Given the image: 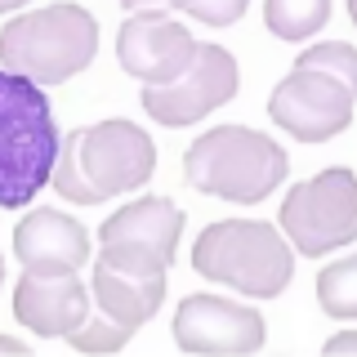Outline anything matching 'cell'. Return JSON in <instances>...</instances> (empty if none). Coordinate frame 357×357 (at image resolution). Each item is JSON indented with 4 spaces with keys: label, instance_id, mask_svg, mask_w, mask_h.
<instances>
[{
    "label": "cell",
    "instance_id": "obj_20",
    "mask_svg": "<svg viewBox=\"0 0 357 357\" xmlns=\"http://www.w3.org/2000/svg\"><path fill=\"white\" fill-rule=\"evenodd\" d=\"M326 353H331V357H340V353H357V331L331 335V340H326Z\"/></svg>",
    "mask_w": 357,
    "mask_h": 357
},
{
    "label": "cell",
    "instance_id": "obj_7",
    "mask_svg": "<svg viewBox=\"0 0 357 357\" xmlns=\"http://www.w3.org/2000/svg\"><path fill=\"white\" fill-rule=\"evenodd\" d=\"M183 219L188 215L170 197L130 201L116 215H107L103 228H98V241H103L98 259L130 268V273H161L165 277V268L174 264V250H178Z\"/></svg>",
    "mask_w": 357,
    "mask_h": 357
},
{
    "label": "cell",
    "instance_id": "obj_3",
    "mask_svg": "<svg viewBox=\"0 0 357 357\" xmlns=\"http://www.w3.org/2000/svg\"><path fill=\"white\" fill-rule=\"evenodd\" d=\"M286 170L290 156L282 143L245 126H215L183 152V183L237 206H255L268 192H277Z\"/></svg>",
    "mask_w": 357,
    "mask_h": 357
},
{
    "label": "cell",
    "instance_id": "obj_22",
    "mask_svg": "<svg viewBox=\"0 0 357 357\" xmlns=\"http://www.w3.org/2000/svg\"><path fill=\"white\" fill-rule=\"evenodd\" d=\"M18 5H27V0H0V9H18Z\"/></svg>",
    "mask_w": 357,
    "mask_h": 357
},
{
    "label": "cell",
    "instance_id": "obj_11",
    "mask_svg": "<svg viewBox=\"0 0 357 357\" xmlns=\"http://www.w3.org/2000/svg\"><path fill=\"white\" fill-rule=\"evenodd\" d=\"M116 59L139 85H161L197 59V40L170 14H130L116 31Z\"/></svg>",
    "mask_w": 357,
    "mask_h": 357
},
{
    "label": "cell",
    "instance_id": "obj_18",
    "mask_svg": "<svg viewBox=\"0 0 357 357\" xmlns=\"http://www.w3.org/2000/svg\"><path fill=\"white\" fill-rule=\"evenodd\" d=\"M130 335L134 331L121 326L116 317H107V312H103V317H94V312H89L85 326L67 335V344H72L76 353H116V349H126V344H130Z\"/></svg>",
    "mask_w": 357,
    "mask_h": 357
},
{
    "label": "cell",
    "instance_id": "obj_19",
    "mask_svg": "<svg viewBox=\"0 0 357 357\" xmlns=\"http://www.w3.org/2000/svg\"><path fill=\"white\" fill-rule=\"evenodd\" d=\"M250 0H170V9H178V14L206 22V27H232Z\"/></svg>",
    "mask_w": 357,
    "mask_h": 357
},
{
    "label": "cell",
    "instance_id": "obj_13",
    "mask_svg": "<svg viewBox=\"0 0 357 357\" xmlns=\"http://www.w3.org/2000/svg\"><path fill=\"white\" fill-rule=\"evenodd\" d=\"M14 259L31 273H76L89 259V232L54 206H36L14 228Z\"/></svg>",
    "mask_w": 357,
    "mask_h": 357
},
{
    "label": "cell",
    "instance_id": "obj_21",
    "mask_svg": "<svg viewBox=\"0 0 357 357\" xmlns=\"http://www.w3.org/2000/svg\"><path fill=\"white\" fill-rule=\"evenodd\" d=\"M121 5H126V14H165L170 0H121Z\"/></svg>",
    "mask_w": 357,
    "mask_h": 357
},
{
    "label": "cell",
    "instance_id": "obj_9",
    "mask_svg": "<svg viewBox=\"0 0 357 357\" xmlns=\"http://www.w3.org/2000/svg\"><path fill=\"white\" fill-rule=\"evenodd\" d=\"M353 103L357 94L344 81L295 63V72L277 81L273 98H268V116L299 143H326L353 126Z\"/></svg>",
    "mask_w": 357,
    "mask_h": 357
},
{
    "label": "cell",
    "instance_id": "obj_2",
    "mask_svg": "<svg viewBox=\"0 0 357 357\" xmlns=\"http://www.w3.org/2000/svg\"><path fill=\"white\" fill-rule=\"evenodd\" d=\"M192 268L250 299H277L295 277V245L264 219H219L192 245Z\"/></svg>",
    "mask_w": 357,
    "mask_h": 357
},
{
    "label": "cell",
    "instance_id": "obj_8",
    "mask_svg": "<svg viewBox=\"0 0 357 357\" xmlns=\"http://www.w3.org/2000/svg\"><path fill=\"white\" fill-rule=\"evenodd\" d=\"M237 98V59L223 45H197V59L161 85H143L139 103L161 126H192L206 112Z\"/></svg>",
    "mask_w": 357,
    "mask_h": 357
},
{
    "label": "cell",
    "instance_id": "obj_16",
    "mask_svg": "<svg viewBox=\"0 0 357 357\" xmlns=\"http://www.w3.org/2000/svg\"><path fill=\"white\" fill-rule=\"evenodd\" d=\"M317 304L335 321H357V255H344L317 273Z\"/></svg>",
    "mask_w": 357,
    "mask_h": 357
},
{
    "label": "cell",
    "instance_id": "obj_12",
    "mask_svg": "<svg viewBox=\"0 0 357 357\" xmlns=\"http://www.w3.org/2000/svg\"><path fill=\"white\" fill-rule=\"evenodd\" d=\"M89 295L94 290L76 282V273H31V268H22L14 286V317L40 340H67L72 331L85 326Z\"/></svg>",
    "mask_w": 357,
    "mask_h": 357
},
{
    "label": "cell",
    "instance_id": "obj_14",
    "mask_svg": "<svg viewBox=\"0 0 357 357\" xmlns=\"http://www.w3.org/2000/svg\"><path fill=\"white\" fill-rule=\"evenodd\" d=\"M89 290H94L98 308L107 317H116L121 326L139 331L143 321L156 317L165 299V277L161 273H130V268H116L107 259L94 264V277H89Z\"/></svg>",
    "mask_w": 357,
    "mask_h": 357
},
{
    "label": "cell",
    "instance_id": "obj_15",
    "mask_svg": "<svg viewBox=\"0 0 357 357\" xmlns=\"http://www.w3.org/2000/svg\"><path fill=\"white\" fill-rule=\"evenodd\" d=\"M264 22L282 40L317 36L331 22V0H264Z\"/></svg>",
    "mask_w": 357,
    "mask_h": 357
},
{
    "label": "cell",
    "instance_id": "obj_17",
    "mask_svg": "<svg viewBox=\"0 0 357 357\" xmlns=\"http://www.w3.org/2000/svg\"><path fill=\"white\" fill-rule=\"evenodd\" d=\"M295 63L299 67H317V72L344 81L357 94V50H353L349 40H321V45H312V50H304Z\"/></svg>",
    "mask_w": 357,
    "mask_h": 357
},
{
    "label": "cell",
    "instance_id": "obj_23",
    "mask_svg": "<svg viewBox=\"0 0 357 357\" xmlns=\"http://www.w3.org/2000/svg\"><path fill=\"white\" fill-rule=\"evenodd\" d=\"M349 18H353V22H357V0H349Z\"/></svg>",
    "mask_w": 357,
    "mask_h": 357
},
{
    "label": "cell",
    "instance_id": "obj_5",
    "mask_svg": "<svg viewBox=\"0 0 357 357\" xmlns=\"http://www.w3.org/2000/svg\"><path fill=\"white\" fill-rule=\"evenodd\" d=\"M94 54H98V22L89 9L72 5V0L9 18L0 31L5 72L31 76L36 85H63L81 76L94 63Z\"/></svg>",
    "mask_w": 357,
    "mask_h": 357
},
{
    "label": "cell",
    "instance_id": "obj_10",
    "mask_svg": "<svg viewBox=\"0 0 357 357\" xmlns=\"http://www.w3.org/2000/svg\"><path fill=\"white\" fill-rule=\"evenodd\" d=\"M170 331L183 353H255L268 340L259 308L219 295H188Z\"/></svg>",
    "mask_w": 357,
    "mask_h": 357
},
{
    "label": "cell",
    "instance_id": "obj_1",
    "mask_svg": "<svg viewBox=\"0 0 357 357\" xmlns=\"http://www.w3.org/2000/svg\"><path fill=\"white\" fill-rule=\"evenodd\" d=\"M156 170V143L134 121H98L63 139L54 192L72 206H103L107 197L143 188Z\"/></svg>",
    "mask_w": 357,
    "mask_h": 357
},
{
    "label": "cell",
    "instance_id": "obj_4",
    "mask_svg": "<svg viewBox=\"0 0 357 357\" xmlns=\"http://www.w3.org/2000/svg\"><path fill=\"white\" fill-rule=\"evenodd\" d=\"M0 134H5V165H0V201L5 210H22L36 201L45 183H54L59 165V130L45 89L31 76L5 72L0 81Z\"/></svg>",
    "mask_w": 357,
    "mask_h": 357
},
{
    "label": "cell",
    "instance_id": "obj_6",
    "mask_svg": "<svg viewBox=\"0 0 357 357\" xmlns=\"http://www.w3.org/2000/svg\"><path fill=\"white\" fill-rule=\"evenodd\" d=\"M282 232L295 255L321 259L357 241V174L335 165L295 183L282 206Z\"/></svg>",
    "mask_w": 357,
    "mask_h": 357
}]
</instances>
